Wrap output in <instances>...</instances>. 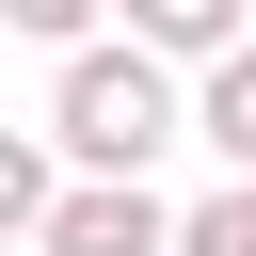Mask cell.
<instances>
[{"mask_svg": "<svg viewBox=\"0 0 256 256\" xmlns=\"http://www.w3.org/2000/svg\"><path fill=\"white\" fill-rule=\"evenodd\" d=\"M32 144H48L80 192H160V144H192V80H160L128 32H96V48H64Z\"/></svg>", "mask_w": 256, "mask_h": 256, "instance_id": "1", "label": "cell"}, {"mask_svg": "<svg viewBox=\"0 0 256 256\" xmlns=\"http://www.w3.org/2000/svg\"><path fill=\"white\" fill-rule=\"evenodd\" d=\"M32 256H176V208L160 192H48V224H32Z\"/></svg>", "mask_w": 256, "mask_h": 256, "instance_id": "2", "label": "cell"}, {"mask_svg": "<svg viewBox=\"0 0 256 256\" xmlns=\"http://www.w3.org/2000/svg\"><path fill=\"white\" fill-rule=\"evenodd\" d=\"M128 48H144L160 80H208V64L240 48V0H128Z\"/></svg>", "mask_w": 256, "mask_h": 256, "instance_id": "3", "label": "cell"}, {"mask_svg": "<svg viewBox=\"0 0 256 256\" xmlns=\"http://www.w3.org/2000/svg\"><path fill=\"white\" fill-rule=\"evenodd\" d=\"M192 144L224 160V192H256V32H240L208 80H192Z\"/></svg>", "mask_w": 256, "mask_h": 256, "instance_id": "4", "label": "cell"}, {"mask_svg": "<svg viewBox=\"0 0 256 256\" xmlns=\"http://www.w3.org/2000/svg\"><path fill=\"white\" fill-rule=\"evenodd\" d=\"M48 192H64V160H48L32 128H0V240H32V224H48Z\"/></svg>", "mask_w": 256, "mask_h": 256, "instance_id": "5", "label": "cell"}, {"mask_svg": "<svg viewBox=\"0 0 256 256\" xmlns=\"http://www.w3.org/2000/svg\"><path fill=\"white\" fill-rule=\"evenodd\" d=\"M176 256H256V192H192L176 208Z\"/></svg>", "mask_w": 256, "mask_h": 256, "instance_id": "6", "label": "cell"}]
</instances>
